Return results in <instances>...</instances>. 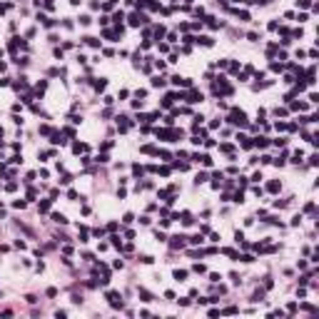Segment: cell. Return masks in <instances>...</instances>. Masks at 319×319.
Here are the masks:
<instances>
[{
    "label": "cell",
    "instance_id": "obj_1",
    "mask_svg": "<svg viewBox=\"0 0 319 319\" xmlns=\"http://www.w3.org/2000/svg\"><path fill=\"white\" fill-rule=\"evenodd\" d=\"M107 299H110V304H112L115 309H122V297H120L117 292H107Z\"/></svg>",
    "mask_w": 319,
    "mask_h": 319
},
{
    "label": "cell",
    "instance_id": "obj_2",
    "mask_svg": "<svg viewBox=\"0 0 319 319\" xmlns=\"http://www.w3.org/2000/svg\"><path fill=\"white\" fill-rule=\"evenodd\" d=\"M229 122H234V125H245V112H242V110H232Z\"/></svg>",
    "mask_w": 319,
    "mask_h": 319
},
{
    "label": "cell",
    "instance_id": "obj_3",
    "mask_svg": "<svg viewBox=\"0 0 319 319\" xmlns=\"http://www.w3.org/2000/svg\"><path fill=\"white\" fill-rule=\"evenodd\" d=\"M130 23L137 28V25H142V23H147V18H145L142 13H135V15H130Z\"/></svg>",
    "mask_w": 319,
    "mask_h": 319
},
{
    "label": "cell",
    "instance_id": "obj_4",
    "mask_svg": "<svg viewBox=\"0 0 319 319\" xmlns=\"http://www.w3.org/2000/svg\"><path fill=\"white\" fill-rule=\"evenodd\" d=\"M184 239H187V237H182V234H177V237H172V242H170V245H172L175 249H179V247H184Z\"/></svg>",
    "mask_w": 319,
    "mask_h": 319
},
{
    "label": "cell",
    "instance_id": "obj_5",
    "mask_svg": "<svg viewBox=\"0 0 319 319\" xmlns=\"http://www.w3.org/2000/svg\"><path fill=\"white\" fill-rule=\"evenodd\" d=\"M117 127H120V132H127V130H130V122H127V117H117Z\"/></svg>",
    "mask_w": 319,
    "mask_h": 319
},
{
    "label": "cell",
    "instance_id": "obj_6",
    "mask_svg": "<svg viewBox=\"0 0 319 319\" xmlns=\"http://www.w3.org/2000/svg\"><path fill=\"white\" fill-rule=\"evenodd\" d=\"M195 42H200V45H205V47H212V42H214V40H212V37H207V35H205V37H197Z\"/></svg>",
    "mask_w": 319,
    "mask_h": 319
},
{
    "label": "cell",
    "instance_id": "obj_7",
    "mask_svg": "<svg viewBox=\"0 0 319 319\" xmlns=\"http://www.w3.org/2000/svg\"><path fill=\"white\" fill-rule=\"evenodd\" d=\"M187 102H202V92H190V100Z\"/></svg>",
    "mask_w": 319,
    "mask_h": 319
},
{
    "label": "cell",
    "instance_id": "obj_8",
    "mask_svg": "<svg viewBox=\"0 0 319 319\" xmlns=\"http://www.w3.org/2000/svg\"><path fill=\"white\" fill-rule=\"evenodd\" d=\"M140 297H142V302H152V294L147 289H140Z\"/></svg>",
    "mask_w": 319,
    "mask_h": 319
},
{
    "label": "cell",
    "instance_id": "obj_9",
    "mask_svg": "<svg viewBox=\"0 0 319 319\" xmlns=\"http://www.w3.org/2000/svg\"><path fill=\"white\" fill-rule=\"evenodd\" d=\"M254 145H257V147H267V145H269V140H267V137H254Z\"/></svg>",
    "mask_w": 319,
    "mask_h": 319
},
{
    "label": "cell",
    "instance_id": "obj_10",
    "mask_svg": "<svg viewBox=\"0 0 319 319\" xmlns=\"http://www.w3.org/2000/svg\"><path fill=\"white\" fill-rule=\"evenodd\" d=\"M184 277H187L184 269H177V272H175V279H177V282H184Z\"/></svg>",
    "mask_w": 319,
    "mask_h": 319
},
{
    "label": "cell",
    "instance_id": "obj_11",
    "mask_svg": "<svg viewBox=\"0 0 319 319\" xmlns=\"http://www.w3.org/2000/svg\"><path fill=\"white\" fill-rule=\"evenodd\" d=\"M95 87H97V90H105V87H107V80H105V77H100V80L95 82Z\"/></svg>",
    "mask_w": 319,
    "mask_h": 319
},
{
    "label": "cell",
    "instance_id": "obj_12",
    "mask_svg": "<svg viewBox=\"0 0 319 319\" xmlns=\"http://www.w3.org/2000/svg\"><path fill=\"white\" fill-rule=\"evenodd\" d=\"M162 85H165L162 77H152V87H162Z\"/></svg>",
    "mask_w": 319,
    "mask_h": 319
},
{
    "label": "cell",
    "instance_id": "obj_13",
    "mask_svg": "<svg viewBox=\"0 0 319 319\" xmlns=\"http://www.w3.org/2000/svg\"><path fill=\"white\" fill-rule=\"evenodd\" d=\"M202 242H205V239H202L200 234H195V237H190V245H202Z\"/></svg>",
    "mask_w": 319,
    "mask_h": 319
},
{
    "label": "cell",
    "instance_id": "obj_14",
    "mask_svg": "<svg viewBox=\"0 0 319 319\" xmlns=\"http://www.w3.org/2000/svg\"><path fill=\"white\" fill-rule=\"evenodd\" d=\"M52 219H55V222H60V224H65V222H68V219H65V214H52Z\"/></svg>",
    "mask_w": 319,
    "mask_h": 319
},
{
    "label": "cell",
    "instance_id": "obj_15",
    "mask_svg": "<svg viewBox=\"0 0 319 319\" xmlns=\"http://www.w3.org/2000/svg\"><path fill=\"white\" fill-rule=\"evenodd\" d=\"M85 42H87V45H92V47H100V42H97L95 37H85Z\"/></svg>",
    "mask_w": 319,
    "mask_h": 319
},
{
    "label": "cell",
    "instance_id": "obj_16",
    "mask_svg": "<svg viewBox=\"0 0 319 319\" xmlns=\"http://www.w3.org/2000/svg\"><path fill=\"white\" fill-rule=\"evenodd\" d=\"M50 210V200H45V202H40V212H47Z\"/></svg>",
    "mask_w": 319,
    "mask_h": 319
},
{
    "label": "cell",
    "instance_id": "obj_17",
    "mask_svg": "<svg viewBox=\"0 0 319 319\" xmlns=\"http://www.w3.org/2000/svg\"><path fill=\"white\" fill-rule=\"evenodd\" d=\"M262 297H264V292H254L252 294V302H262Z\"/></svg>",
    "mask_w": 319,
    "mask_h": 319
},
{
    "label": "cell",
    "instance_id": "obj_18",
    "mask_svg": "<svg viewBox=\"0 0 319 319\" xmlns=\"http://www.w3.org/2000/svg\"><path fill=\"white\" fill-rule=\"evenodd\" d=\"M205 179H207V175H205V172H200V175H197V177H195V182H197V184H202V182H205Z\"/></svg>",
    "mask_w": 319,
    "mask_h": 319
},
{
    "label": "cell",
    "instance_id": "obj_19",
    "mask_svg": "<svg viewBox=\"0 0 319 319\" xmlns=\"http://www.w3.org/2000/svg\"><path fill=\"white\" fill-rule=\"evenodd\" d=\"M279 190V182H269V192H277Z\"/></svg>",
    "mask_w": 319,
    "mask_h": 319
}]
</instances>
